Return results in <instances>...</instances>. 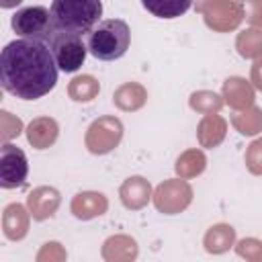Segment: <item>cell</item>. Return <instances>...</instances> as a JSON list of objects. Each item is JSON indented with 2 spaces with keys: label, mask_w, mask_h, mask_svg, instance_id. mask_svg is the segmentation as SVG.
I'll list each match as a JSON object with an SVG mask.
<instances>
[{
  "label": "cell",
  "mask_w": 262,
  "mask_h": 262,
  "mask_svg": "<svg viewBox=\"0 0 262 262\" xmlns=\"http://www.w3.org/2000/svg\"><path fill=\"white\" fill-rule=\"evenodd\" d=\"M57 63L47 43L14 39L0 53V84L23 100H37L57 84Z\"/></svg>",
  "instance_id": "cell-1"
},
{
  "label": "cell",
  "mask_w": 262,
  "mask_h": 262,
  "mask_svg": "<svg viewBox=\"0 0 262 262\" xmlns=\"http://www.w3.org/2000/svg\"><path fill=\"white\" fill-rule=\"evenodd\" d=\"M53 33L86 37L102 16L100 0H55L49 6Z\"/></svg>",
  "instance_id": "cell-2"
},
{
  "label": "cell",
  "mask_w": 262,
  "mask_h": 262,
  "mask_svg": "<svg viewBox=\"0 0 262 262\" xmlns=\"http://www.w3.org/2000/svg\"><path fill=\"white\" fill-rule=\"evenodd\" d=\"M131 43V29L123 18H104L88 35V53L100 61H115L123 57Z\"/></svg>",
  "instance_id": "cell-3"
},
{
  "label": "cell",
  "mask_w": 262,
  "mask_h": 262,
  "mask_svg": "<svg viewBox=\"0 0 262 262\" xmlns=\"http://www.w3.org/2000/svg\"><path fill=\"white\" fill-rule=\"evenodd\" d=\"M12 31L20 39H35L47 43L49 37L53 35V25H51V12L45 6H25L16 10L10 18Z\"/></svg>",
  "instance_id": "cell-4"
},
{
  "label": "cell",
  "mask_w": 262,
  "mask_h": 262,
  "mask_svg": "<svg viewBox=\"0 0 262 262\" xmlns=\"http://www.w3.org/2000/svg\"><path fill=\"white\" fill-rule=\"evenodd\" d=\"M53 59L57 63V70L66 72V74H74L82 68L86 55H88V47L86 41L82 37H74V35H61V33H53L47 41Z\"/></svg>",
  "instance_id": "cell-5"
},
{
  "label": "cell",
  "mask_w": 262,
  "mask_h": 262,
  "mask_svg": "<svg viewBox=\"0 0 262 262\" xmlns=\"http://www.w3.org/2000/svg\"><path fill=\"white\" fill-rule=\"evenodd\" d=\"M29 176V162L20 147L4 143L0 147V186L10 190L25 184Z\"/></svg>",
  "instance_id": "cell-6"
},
{
  "label": "cell",
  "mask_w": 262,
  "mask_h": 262,
  "mask_svg": "<svg viewBox=\"0 0 262 262\" xmlns=\"http://www.w3.org/2000/svg\"><path fill=\"white\" fill-rule=\"evenodd\" d=\"M141 6L151 12L154 16L160 18H176L180 14H184L192 4L190 2H182V0H143Z\"/></svg>",
  "instance_id": "cell-7"
}]
</instances>
